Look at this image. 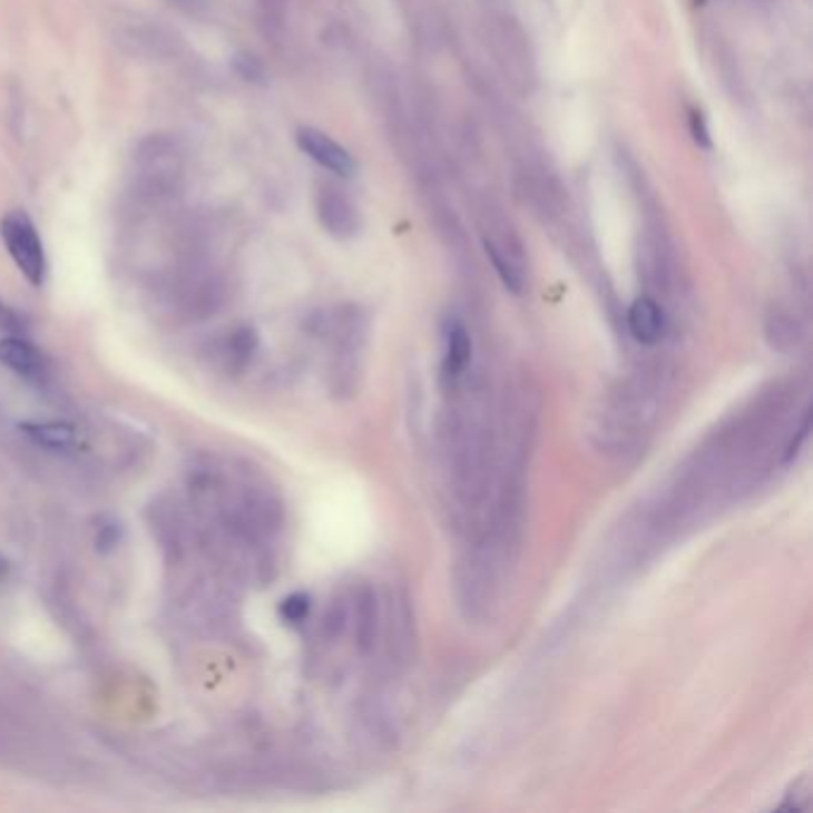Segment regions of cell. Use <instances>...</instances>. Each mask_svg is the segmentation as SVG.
<instances>
[{
	"mask_svg": "<svg viewBox=\"0 0 813 813\" xmlns=\"http://www.w3.org/2000/svg\"><path fill=\"white\" fill-rule=\"evenodd\" d=\"M0 239L27 282L41 286L46 280V253L31 217L25 210H10L0 219Z\"/></svg>",
	"mask_w": 813,
	"mask_h": 813,
	"instance_id": "obj_1",
	"label": "cell"
},
{
	"mask_svg": "<svg viewBox=\"0 0 813 813\" xmlns=\"http://www.w3.org/2000/svg\"><path fill=\"white\" fill-rule=\"evenodd\" d=\"M484 251H487V258L491 261V265H494L497 275L503 282L506 290L513 292V294H520L522 292V273L518 270V265L508 256H503L501 248L494 242H484Z\"/></svg>",
	"mask_w": 813,
	"mask_h": 813,
	"instance_id": "obj_9",
	"label": "cell"
},
{
	"mask_svg": "<svg viewBox=\"0 0 813 813\" xmlns=\"http://www.w3.org/2000/svg\"><path fill=\"white\" fill-rule=\"evenodd\" d=\"M6 570H8V566H6V561H3V558H0V578H3V575H6Z\"/></svg>",
	"mask_w": 813,
	"mask_h": 813,
	"instance_id": "obj_16",
	"label": "cell"
},
{
	"mask_svg": "<svg viewBox=\"0 0 813 813\" xmlns=\"http://www.w3.org/2000/svg\"><path fill=\"white\" fill-rule=\"evenodd\" d=\"M123 541V525L115 518H104L96 532V547L100 551H112Z\"/></svg>",
	"mask_w": 813,
	"mask_h": 813,
	"instance_id": "obj_13",
	"label": "cell"
},
{
	"mask_svg": "<svg viewBox=\"0 0 813 813\" xmlns=\"http://www.w3.org/2000/svg\"><path fill=\"white\" fill-rule=\"evenodd\" d=\"M256 346H258V336H256V332H253L251 327H239V330H236L232 334L229 349H232L234 361L246 363L251 359V355H253V351H256Z\"/></svg>",
	"mask_w": 813,
	"mask_h": 813,
	"instance_id": "obj_12",
	"label": "cell"
},
{
	"mask_svg": "<svg viewBox=\"0 0 813 813\" xmlns=\"http://www.w3.org/2000/svg\"><path fill=\"white\" fill-rule=\"evenodd\" d=\"M628 330L637 344L656 346L664 342L668 332V317L658 301H654L652 296H639L633 301L628 311Z\"/></svg>",
	"mask_w": 813,
	"mask_h": 813,
	"instance_id": "obj_3",
	"label": "cell"
},
{
	"mask_svg": "<svg viewBox=\"0 0 813 813\" xmlns=\"http://www.w3.org/2000/svg\"><path fill=\"white\" fill-rule=\"evenodd\" d=\"M0 363L29 382H41L43 378V355L25 336L0 339Z\"/></svg>",
	"mask_w": 813,
	"mask_h": 813,
	"instance_id": "obj_5",
	"label": "cell"
},
{
	"mask_svg": "<svg viewBox=\"0 0 813 813\" xmlns=\"http://www.w3.org/2000/svg\"><path fill=\"white\" fill-rule=\"evenodd\" d=\"M296 144L303 154H306L311 160H315L317 165L330 169V173H334L339 177L353 175L355 163H353L351 154L342 144L330 139L325 131L313 129V127H301L296 131Z\"/></svg>",
	"mask_w": 813,
	"mask_h": 813,
	"instance_id": "obj_2",
	"label": "cell"
},
{
	"mask_svg": "<svg viewBox=\"0 0 813 813\" xmlns=\"http://www.w3.org/2000/svg\"><path fill=\"white\" fill-rule=\"evenodd\" d=\"M0 325H6L8 330L20 332L22 330V320L14 311H10L3 301H0Z\"/></svg>",
	"mask_w": 813,
	"mask_h": 813,
	"instance_id": "obj_15",
	"label": "cell"
},
{
	"mask_svg": "<svg viewBox=\"0 0 813 813\" xmlns=\"http://www.w3.org/2000/svg\"><path fill=\"white\" fill-rule=\"evenodd\" d=\"M308 614H311V597L303 595V591L290 595L280 604V616L284 623H290V625H301L308 618Z\"/></svg>",
	"mask_w": 813,
	"mask_h": 813,
	"instance_id": "obj_10",
	"label": "cell"
},
{
	"mask_svg": "<svg viewBox=\"0 0 813 813\" xmlns=\"http://www.w3.org/2000/svg\"><path fill=\"white\" fill-rule=\"evenodd\" d=\"M317 217L323 227L339 239H346L355 229H359V219L351 203L336 192H323L317 198Z\"/></svg>",
	"mask_w": 813,
	"mask_h": 813,
	"instance_id": "obj_6",
	"label": "cell"
},
{
	"mask_svg": "<svg viewBox=\"0 0 813 813\" xmlns=\"http://www.w3.org/2000/svg\"><path fill=\"white\" fill-rule=\"evenodd\" d=\"M472 363V339L463 323H451L444 336V359H442V378L447 384L459 386Z\"/></svg>",
	"mask_w": 813,
	"mask_h": 813,
	"instance_id": "obj_4",
	"label": "cell"
},
{
	"mask_svg": "<svg viewBox=\"0 0 813 813\" xmlns=\"http://www.w3.org/2000/svg\"><path fill=\"white\" fill-rule=\"evenodd\" d=\"M232 67L234 72L239 75L244 81H251V84H263L265 81V67L258 58H253L251 53H236L232 58Z\"/></svg>",
	"mask_w": 813,
	"mask_h": 813,
	"instance_id": "obj_11",
	"label": "cell"
},
{
	"mask_svg": "<svg viewBox=\"0 0 813 813\" xmlns=\"http://www.w3.org/2000/svg\"><path fill=\"white\" fill-rule=\"evenodd\" d=\"M378 599L375 591L370 587L361 589V595L355 597V637H359V647L363 652L372 649L378 637Z\"/></svg>",
	"mask_w": 813,
	"mask_h": 813,
	"instance_id": "obj_7",
	"label": "cell"
},
{
	"mask_svg": "<svg viewBox=\"0 0 813 813\" xmlns=\"http://www.w3.org/2000/svg\"><path fill=\"white\" fill-rule=\"evenodd\" d=\"M689 125H692L694 141H697L704 148H711V134H708V127H706V120L702 117V112H692Z\"/></svg>",
	"mask_w": 813,
	"mask_h": 813,
	"instance_id": "obj_14",
	"label": "cell"
},
{
	"mask_svg": "<svg viewBox=\"0 0 813 813\" xmlns=\"http://www.w3.org/2000/svg\"><path fill=\"white\" fill-rule=\"evenodd\" d=\"M20 430L33 444L50 451L67 449L75 442V430L70 425H65V422H22Z\"/></svg>",
	"mask_w": 813,
	"mask_h": 813,
	"instance_id": "obj_8",
	"label": "cell"
}]
</instances>
